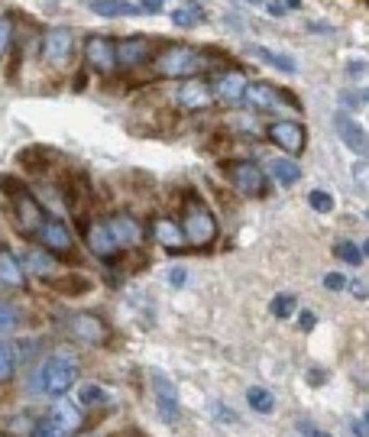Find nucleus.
Masks as SVG:
<instances>
[{
    "mask_svg": "<svg viewBox=\"0 0 369 437\" xmlns=\"http://www.w3.org/2000/svg\"><path fill=\"white\" fill-rule=\"evenodd\" d=\"M253 56L256 58H263V62H269V65H276V68L279 71H288V75H292L295 68H298V65L292 62V58H285V56H279V52H272V49H263V46H253Z\"/></svg>",
    "mask_w": 369,
    "mask_h": 437,
    "instance_id": "27",
    "label": "nucleus"
},
{
    "mask_svg": "<svg viewBox=\"0 0 369 437\" xmlns=\"http://www.w3.org/2000/svg\"><path fill=\"white\" fill-rule=\"evenodd\" d=\"M149 58V39L146 36H126L117 43V62L120 68H136Z\"/></svg>",
    "mask_w": 369,
    "mask_h": 437,
    "instance_id": "16",
    "label": "nucleus"
},
{
    "mask_svg": "<svg viewBox=\"0 0 369 437\" xmlns=\"http://www.w3.org/2000/svg\"><path fill=\"white\" fill-rule=\"evenodd\" d=\"M52 418H56V421L62 424L65 431H71V434H75V431L84 424L81 408H78V405H71V402H65V399H59V405L52 408Z\"/></svg>",
    "mask_w": 369,
    "mask_h": 437,
    "instance_id": "21",
    "label": "nucleus"
},
{
    "mask_svg": "<svg viewBox=\"0 0 369 437\" xmlns=\"http://www.w3.org/2000/svg\"><path fill=\"white\" fill-rule=\"evenodd\" d=\"M324 285H328L330 292H343L350 282H347V279H343L340 272H328V275H324Z\"/></svg>",
    "mask_w": 369,
    "mask_h": 437,
    "instance_id": "37",
    "label": "nucleus"
},
{
    "mask_svg": "<svg viewBox=\"0 0 369 437\" xmlns=\"http://www.w3.org/2000/svg\"><path fill=\"white\" fill-rule=\"evenodd\" d=\"M52 282H56V289L69 292V295H84V292L91 289V282L88 279H81V275H71V279H52Z\"/></svg>",
    "mask_w": 369,
    "mask_h": 437,
    "instance_id": "31",
    "label": "nucleus"
},
{
    "mask_svg": "<svg viewBox=\"0 0 369 437\" xmlns=\"http://www.w3.org/2000/svg\"><path fill=\"white\" fill-rule=\"evenodd\" d=\"M298 428H301V431H305V434H308V437H330V434H328V431H318V428H314V424H311V421H301V424H298Z\"/></svg>",
    "mask_w": 369,
    "mask_h": 437,
    "instance_id": "40",
    "label": "nucleus"
},
{
    "mask_svg": "<svg viewBox=\"0 0 369 437\" xmlns=\"http://www.w3.org/2000/svg\"><path fill=\"white\" fill-rule=\"evenodd\" d=\"M78 382V363L75 356H56V360H42L29 376V389L42 399H62L71 386Z\"/></svg>",
    "mask_w": 369,
    "mask_h": 437,
    "instance_id": "1",
    "label": "nucleus"
},
{
    "mask_svg": "<svg viewBox=\"0 0 369 437\" xmlns=\"http://www.w3.org/2000/svg\"><path fill=\"white\" fill-rule=\"evenodd\" d=\"M81 402L84 405H101V402H107V392L101 386H94V382H88V386H81Z\"/></svg>",
    "mask_w": 369,
    "mask_h": 437,
    "instance_id": "35",
    "label": "nucleus"
},
{
    "mask_svg": "<svg viewBox=\"0 0 369 437\" xmlns=\"http://www.w3.org/2000/svg\"><path fill=\"white\" fill-rule=\"evenodd\" d=\"M0 188H4L10 197H14V205H16V220H20L23 230L39 233V227L46 224V211L39 207V201H36V197L29 195V191L23 188V185H16V188H14V178H10V175H0Z\"/></svg>",
    "mask_w": 369,
    "mask_h": 437,
    "instance_id": "3",
    "label": "nucleus"
},
{
    "mask_svg": "<svg viewBox=\"0 0 369 437\" xmlns=\"http://www.w3.org/2000/svg\"><path fill=\"white\" fill-rule=\"evenodd\" d=\"M246 88H250V81H246L243 71H223V75H217V81H214V94L221 101H227V104L243 101Z\"/></svg>",
    "mask_w": 369,
    "mask_h": 437,
    "instance_id": "18",
    "label": "nucleus"
},
{
    "mask_svg": "<svg viewBox=\"0 0 369 437\" xmlns=\"http://www.w3.org/2000/svg\"><path fill=\"white\" fill-rule=\"evenodd\" d=\"M334 253H337V259H343V262H347V266H360V262H363V256H366L360 247H356L353 240H340V243H337V250H334Z\"/></svg>",
    "mask_w": 369,
    "mask_h": 437,
    "instance_id": "29",
    "label": "nucleus"
},
{
    "mask_svg": "<svg viewBox=\"0 0 369 437\" xmlns=\"http://www.w3.org/2000/svg\"><path fill=\"white\" fill-rule=\"evenodd\" d=\"M214 411H217V418H221V421H237V418H233V411L223 408V405H214Z\"/></svg>",
    "mask_w": 369,
    "mask_h": 437,
    "instance_id": "43",
    "label": "nucleus"
},
{
    "mask_svg": "<svg viewBox=\"0 0 369 437\" xmlns=\"http://www.w3.org/2000/svg\"><path fill=\"white\" fill-rule=\"evenodd\" d=\"M246 402H250V408L259 411V415H269V411L276 408V399H272V392H269V389H259V386H253L250 392H246Z\"/></svg>",
    "mask_w": 369,
    "mask_h": 437,
    "instance_id": "25",
    "label": "nucleus"
},
{
    "mask_svg": "<svg viewBox=\"0 0 369 437\" xmlns=\"http://www.w3.org/2000/svg\"><path fill=\"white\" fill-rule=\"evenodd\" d=\"M14 350H10L7 344H0V386H4V382H10L14 379Z\"/></svg>",
    "mask_w": 369,
    "mask_h": 437,
    "instance_id": "32",
    "label": "nucleus"
},
{
    "mask_svg": "<svg viewBox=\"0 0 369 437\" xmlns=\"http://www.w3.org/2000/svg\"><path fill=\"white\" fill-rule=\"evenodd\" d=\"M149 379H153V386H156L159 415L166 418V421H178V389H175V382L168 379L166 373H159V369H153V373H149Z\"/></svg>",
    "mask_w": 369,
    "mask_h": 437,
    "instance_id": "13",
    "label": "nucleus"
},
{
    "mask_svg": "<svg viewBox=\"0 0 369 437\" xmlns=\"http://www.w3.org/2000/svg\"><path fill=\"white\" fill-rule=\"evenodd\" d=\"M308 205L314 207L318 214H330L334 211V197L328 195V191H320V188H314L311 195H308Z\"/></svg>",
    "mask_w": 369,
    "mask_h": 437,
    "instance_id": "33",
    "label": "nucleus"
},
{
    "mask_svg": "<svg viewBox=\"0 0 369 437\" xmlns=\"http://www.w3.org/2000/svg\"><path fill=\"white\" fill-rule=\"evenodd\" d=\"M366 101H369V91H366Z\"/></svg>",
    "mask_w": 369,
    "mask_h": 437,
    "instance_id": "49",
    "label": "nucleus"
},
{
    "mask_svg": "<svg viewBox=\"0 0 369 437\" xmlns=\"http://www.w3.org/2000/svg\"><path fill=\"white\" fill-rule=\"evenodd\" d=\"M250 4H263V0H250Z\"/></svg>",
    "mask_w": 369,
    "mask_h": 437,
    "instance_id": "47",
    "label": "nucleus"
},
{
    "mask_svg": "<svg viewBox=\"0 0 369 437\" xmlns=\"http://www.w3.org/2000/svg\"><path fill=\"white\" fill-rule=\"evenodd\" d=\"M363 253H366V256H369V240H366V247H363Z\"/></svg>",
    "mask_w": 369,
    "mask_h": 437,
    "instance_id": "46",
    "label": "nucleus"
},
{
    "mask_svg": "<svg viewBox=\"0 0 369 437\" xmlns=\"http://www.w3.org/2000/svg\"><path fill=\"white\" fill-rule=\"evenodd\" d=\"M140 10H146V14H159V10H162V0H143Z\"/></svg>",
    "mask_w": 369,
    "mask_h": 437,
    "instance_id": "42",
    "label": "nucleus"
},
{
    "mask_svg": "<svg viewBox=\"0 0 369 437\" xmlns=\"http://www.w3.org/2000/svg\"><path fill=\"white\" fill-rule=\"evenodd\" d=\"M42 52H46V62H52L56 68H65L75 56V36L69 26H49L42 36Z\"/></svg>",
    "mask_w": 369,
    "mask_h": 437,
    "instance_id": "6",
    "label": "nucleus"
},
{
    "mask_svg": "<svg viewBox=\"0 0 369 437\" xmlns=\"http://www.w3.org/2000/svg\"><path fill=\"white\" fill-rule=\"evenodd\" d=\"M227 175H230V182L237 185V191H243L246 197H263L266 195V175H263V169H259L256 163H250V159L230 163Z\"/></svg>",
    "mask_w": 369,
    "mask_h": 437,
    "instance_id": "8",
    "label": "nucleus"
},
{
    "mask_svg": "<svg viewBox=\"0 0 369 437\" xmlns=\"http://www.w3.org/2000/svg\"><path fill=\"white\" fill-rule=\"evenodd\" d=\"M295 295H288V292H282V295H276L272 298V304H269V311L276 317H292V311H295Z\"/></svg>",
    "mask_w": 369,
    "mask_h": 437,
    "instance_id": "30",
    "label": "nucleus"
},
{
    "mask_svg": "<svg viewBox=\"0 0 369 437\" xmlns=\"http://www.w3.org/2000/svg\"><path fill=\"white\" fill-rule=\"evenodd\" d=\"M107 224H111V230H113V237H117L120 250H130V247H140V243H143V227H140V220L133 217V214L120 211V214H113Z\"/></svg>",
    "mask_w": 369,
    "mask_h": 437,
    "instance_id": "15",
    "label": "nucleus"
},
{
    "mask_svg": "<svg viewBox=\"0 0 369 437\" xmlns=\"http://www.w3.org/2000/svg\"><path fill=\"white\" fill-rule=\"evenodd\" d=\"M181 230H185L191 247H208L217 237V217L201 205V201H191V205L185 207V224H181Z\"/></svg>",
    "mask_w": 369,
    "mask_h": 437,
    "instance_id": "4",
    "label": "nucleus"
},
{
    "mask_svg": "<svg viewBox=\"0 0 369 437\" xmlns=\"http://www.w3.org/2000/svg\"><path fill=\"white\" fill-rule=\"evenodd\" d=\"M298 324H301V331H311V327H314V314H311V311H301Z\"/></svg>",
    "mask_w": 369,
    "mask_h": 437,
    "instance_id": "41",
    "label": "nucleus"
},
{
    "mask_svg": "<svg viewBox=\"0 0 369 437\" xmlns=\"http://www.w3.org/2000/svg\"><path fill=\"white\" fill-rule=\"evenodd\" d=\"M269 172H272V178H276V182H282V185L301 182V165L292 163V159H272Z\"/></svg>",
    "mask_w": 369,
    "mask_h": 437,
    "instance_id": "23",
    "label": "nucleus"
},
{
    "mask_svg": "<svg viewBox=\"0 0 369 437\" xmlns=\"http://www.w3.org/2000/svg\"><path fill=\"white\" fill-rule=\"evenodd\" d=\"M334 127H337V136H340V140L347 143L353 153H360V155L369 153V136L363 133V127L353 120V117H347V113H337V117H334Z\"/></svg>",
    "mask_w": 369,
    "mask_h": 437,
    "instance_id": "17",
    "label": "nucleus"
},
{
    "mask_svg": "<svg viewBox=\"0 0 369 437\" xmlns=\"http://www.w3.org/2000/svg\"><path fill=\"white\" fill-rule=\"evenodd\" d=\"M269 140L279 149H285L288 155H298L308 143V133H305V127L295 123V120H276L269 127Z\"/></svg>",
    "mask_w": 369,
    "mask_h": 437,
    "instance_id": "11",
    "label": "nucleus"
},
{
    "mask_svg": "<svg viewBox=\"0 0 369 437\" xmlns=\"http://www.w3.org/2000/svg\"><path fill=\"white\" fill-rule=\"evenodd\" d=\"M308 379H311V382H324V379H328V376H324V373H318V369H311V373H308Z\"/></svg>",
    "mask_w": 369,
    "mask_h": 437,
    "instance_id": "45",
    "label": "nucleus"
},
{
    "mask_svg": "<svg viewBox=\"0 0 369 437\" xmlns=\"http://www.w3.org/2000/svg\"><path fill=\"white\" fill-rule=\"evenodd\" d=\"M88 7L98 16H133L136 7L126 4V0H88Z\"/></svg>",
    "mask_w": 369,
    "mask_h": 437,
    "instance_id": "22",
    "label": "nucleus"
},
{
    "mask_svg": "<svg viewBox=\"0 0 369 437\" xmlns=\"http://www.w3.org/2000/svg\"><path fill=\"white\" fill-rule=\"evenodd\" d=\"M88 247L94 250V256H101V259H113V256L120 253V243H117V237H113L107 220H94V224L88 227Z\"/></svg>",
    "mask_w": 369,
    "mask_h": 437,
    "instance_id": "14",
    "label": "nucleus"
},
{
    "mask_svg": "<svg viewBox=\"0 0 369 437\" xmlns=\"http://www.w3.org/2000/svg\"><path fill=\"white\" fill-rule=\"evenodd\" d=\"M243 101H246V107H253V110H276V107H301L298 101H295L288 91H279V88L266 85V81H256V85L246 88Z\"/></svg>",
    "mask_w": 369,
    "mask_h": 437,
    "instance_id": "9",
    "label": "nucleus"
},
{
    "mask_svg": "<svg viewBox=\"0 0 369 437\" xmlns=\"http://www.w3.org/2000/svg\"><path fill=\"white\" fill-rule=\"evenodd\" d=\"M168 282H172L175 289H181V285L188 282V272H185V269H181V266H175L172 272H168Z\"/></svg>",
    "mask_w": 369,
    "mask_h": 437,
    "instance_id": "38",
    "label": "nucleus"
},
{
    "mask_svg": "<svg viewBox=\"0 0 369 437\" xmlns=\"http://www.w3.org/2000/svg\"><path fill=\"white\" fill-rule=\"evenodd\" d=\"M39 240L49 253H69V250L75 247V233H71V227L65 224V220L46 217V224L39 227Z\"/></svg>",
    "mask_w": 369,
    "mask_h": 437,
    "instance_id": "12",
    "label": "nucleus"
},
{
    "mask_svg": "<svg viewBox=\"0 0 369 437\" xmlns=\"http://www.w3.org/2000/svg\"><path fill=\"white\" fill-rule=\"evenodd\" d=\"M214 88L208 85V81H198V78H185L178 88V94H175V101H178L185 110H208L211 104H214Z\"/></svg>",
    "mask_w": 369,
    "mask_h": 437,
    "instance_id": "10",
    "label": "nucleus"
},
{
    "mask_svg": "<svg viewBox=\"0 0 369 437\" xmlns=\"http://www.w3.org/2000/svg\"><path fill=\"white\" fill-rule=\"evenodd\" d=\"M366 421H369V411H366Z\"/></svg>",
    "mask_w": 369,
    "mask_h": 437,
    "instance_id": "48",
    "label": "nucleus"
},
{
    "mask_svg": "<svg viewBox=\"0 0 369 437\" xmlns=\"http://www.w3.org/2000/svg\"><path fill=\"white\" fill-rule=\"evenodd\" d=\"M84 62L98 71V75H111L120 65L117 43H113L111 36H88V43H84Z\"/></svg>",
    "mask_w": 369,
    "mask_h": 437,
    "instance_id": "7",
    "label": "nucleus"
},
{
    "mask_svg": "<svg viewBox=\"0 0 369 437\" xmlns=\"http://www.w3.org/2000/svg\"><path fill=\"white\" fill-rule=\"evenodd\" d=\"M153 233H156V240H159L162 247H168V250H181V247H185V240H188V237H185V230H181L178 224H172L168 217L156 220Z\"/></svg>",
    "mask_w": 369,
    "mask_h": 437,
    "instance_id": "20",
    "label": "nucleus"
},
{
    "mask_svg": "<svg viewBox=\"0 0 369 437\" xmlns=\"http://www.w3.org/2000/svg\"><path fill=\"white\" fill-rule=\"evenodd\" d=\"M10 36H14V20H10V16H0V56L7 52Z\"/></svg>",
    "mask_w": 369,
    "mask_h": 437,
    "instance_id": "36",
    "label": "nucleus"
},
{
    "mask_svg": "<svg viewBox=\"0 0 369 437\" xmlns=\"http://www.w3.org/2000/svg\"><path fill=\"white\" fill-rule=\"evenodd\" d=\"M29 437H71V431H65L62 424L49 415V418H42V421L33 424V434H29Z\"/></svg>",
    "mask_w": 369,
    "mask_h": 437,
    "instance_id": "28",
    "label": "nucleus"
},
{
    "mask_svg": "<svg viewBox=\"0 0 369 437\" xmlns=\"http://www.w3.org/2000/svg\"><path fill=\"white\" fill-rule=\"evenodd\" d=\"M172 23H175V26H181V29H191V26H198V23H204V10L198 7V4L178 7V10L172 14Z\"/></svg>",
    "mask_w": 369,
    "mask_h": 437,
    "instance_id": "26",
    "label": "nucleus"
},
{
    "mask_svg": "<svg viewBox=\"0 0 369 437\" xmlns=\"http://www.w3.org/2000/svg\"><path fill=\"white\" fill-rule=\"evenodd\" d=\"M266 10H269L272 16H282L288 10V4H282V0H269V4H266Z\"/></svg>",
    "mask_w": 369,
    "mask_h": 437,
    "instance_id": "39",
    "label": "nucleus"
},
{
    "mask_svg": "<svg viewBox=\"0 0 369 437\" xmlns=\"http://www.w3.org/2000/svg\"><path fill=\"white\" fill-rule=\"evenodd\" d=\"M26 269L33 275H39V279H52V275H56V262H52V256L49 253H39V250L26 256Z\"/></svg>",
    "mask_w": 369,
    "mask_h": 437,
    "instance_id": "24",
    "label": "nucleus"
},
{
    "mask_svg": "<svg viewBox=\"0 0 369 437\" xmlns=\"http://www.w3.org/2000/svg\"><path fill=\"white\" fill-rule=\"evenodd\" d=\"M23 282H26V269H23V262L16 259L14 250L0 247V285H7V289H23Z\"/></svg>",
    "mask_w": 369,
    "mask_h": 437,
    "instance_id": "19",
    "label": "nucleus"
},
{
    "mask_svg": "<svg viewBox=\"0 0 369 437\" xmlns=\"http://www.w3.org/2000/svg\"><path fill=\"white\" fill-rule=\"evenodd\" d=\"M153 68L159 78H195L198 71L208 68V58L191 46H168L156 56Z\"/></svg>",
    "mask_w": 369,
    "mask_h": 437,
    "instance_id": "2",
    "label": "nucleus"
},
{
    "mask_svg": "<svg viewBox=\"0 0 369 437\" xmlns=\"http://www.w3.org/2000/svg\"><path fill=\"white\" fill-rule=\"evenodd\" d=\"M20 324V311L10 302H0V331H14Z\"/></svg>",
    "mask_w": 369,
    "mask_h": 437,
    "instance_id": "34",
    "label": "nucleus"
},
{
    "mask_svg": "<svg viewBox=\"0 0 369 437\" xmlns=\"http://www.w3.org/2000/svg\"><path fill=\"white\" fill-rule=\"evenodd\" d=\"M350 285H353V295H356V298H366V295H369L366 282H350Z\"/></svg>",
    "mask_w": 369,
    "mask_h": 437,
    "instance_id": "44",
    "label": "nucleus"
},
{
    "mask_svg": "<svg viewBox=\"0 0 369 437\" xmlns=\"http://www.w3.org/2000/svg\"><path fill=\"white\" fill-rule=\"evenodd\" d=\"M69 334L88 346H104L107 340H111L107 321L101 314H94V311H75V314L69 317Z\"/></svg>",
    "mask_w": 369,
    "mask_h": 437,
    "instance_id": "5",
    "label": "nucleus"
}]
</instances>
